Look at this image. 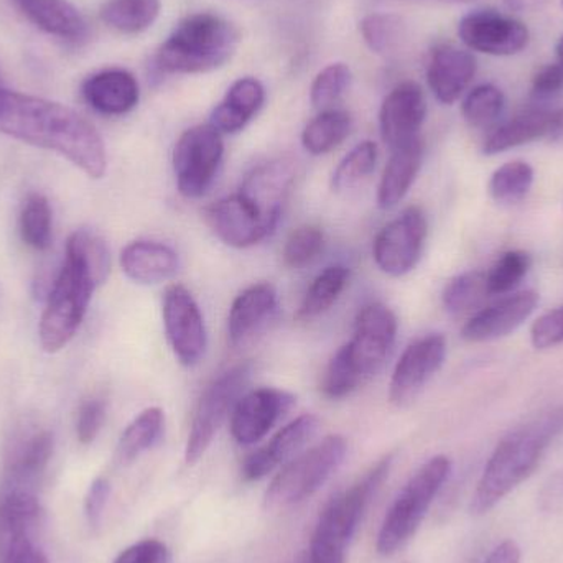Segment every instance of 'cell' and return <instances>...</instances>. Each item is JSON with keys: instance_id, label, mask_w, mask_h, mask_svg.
<instances>
[{"instance_id": "1", "label": "cell", "mask_w": 563, "mask_h": 563, "mask_svg": "<svg viewBox=\"0 0 563 563\" xmlns=\"http://www.w3.org/2000/svg\"><path fill=\"white\" fill-rule=\"evenodd\" d=\"M0 134L55 152L95 180L108 170L101 134L59 102L0 88Z\"/></svg>"}, {"instance_id": "2", "label": "cell", "mask_w": 563, "mask_h": 563, "mask_svg": "<svg viewBox=\"0 0 563 563\" xmlns=\"http://www.w3.org/2000/svg\"><path fill=\"white\" fill-rule=\"evenodd\" d=\"M563 433V406L549 407L503 437L486 462L470 501L473 516L492 512L541 466Z\"/></svg>"}, {"instance_id": "3", "label": "cell", "mask_w": 563, "mask_h": 563, "mask_svg": "<svg viewBox=\"0 0 563 563\" xmlns=\"http://www.w3.org/2000/svg\"><path fill=\"white\" fill-rule=\"evenodd\" d=\"M240 42V30L230 20L217 13H191L162 43L155 62L172 75L210 73L233 58Z\"/></svg>"}, {"instance_id": "4", "label": "cell", "mask_w": 563, "mask_h": 563, "mask_svg": "<svg viewBox=\"0 0 563 563\" xmlns=\"http://www.w3.org/2000/svg\"><path fill=\"white\" fill-rule=\"evenodd\" d=\"M98 287V280L82 260L65 251V263L53 282L40 318V344L46 353H58L75 338Z\"/></svg>"}, {"instance_id": "5", "label": "cell", "mask_w": 563, "mask_h": 563, "mask_svg": "<svg viewBox=\"0 0 563 563\" xmlns=\"http://www.w3.org/2000/svg\"><path fill=\"white\" fill-rule=\"evenodd\" d=\"M393 460V455L384 456L350 489L330 499L314 526L308 545L310 554L321 559L344 558L367 506L389 476Z\"/></svg>"}, {"instance_id": "6", "label": "cell", "mask_w": 563, "mask_h": 563, "mask_svg": "<svg viewBox=\"0 0 563 563\" xmlns=\"http://www.w3.org/2000/svg\"><path fill=\"white\" fill-rule=\"evenodd\" d=\"M452 475V460L437 455L423 463L400 489L377 536V552L393 555L419 531L427 512Z\"/></svg>"}, {"instance_id": "7", "label": "cell", "mask_w": 563, "mask_h": 563, "mask_svg": "<svg viewBox=\"0 0 563 563\" xmlns=\"http://www.w3.org/2000/svg\"><path fill=\"white\" fill-rule=\"evenodd\" d=\"M346 452L347 443L343 437L328 435L311 449L298 453L267 488L264 499L267 508H288L311 498L340 468Z\"/></svg>"}, {"instance_id": "8", "label": "cell", "mask_w": 563, "mask_h": 563, "mask_svg": "<svg viewBox=\"0 0 563 563\" xmlns=\"http://www.w3.org/2000/svg\"><path fill=\"white\" fill-rule=\"evenodd\" d=\"M253 366L240 363L228 367L214 377L198 399L191 416L190 432L185 446V462L195 465L203 459L205 453L213 443L228 417H231L234 406L246 390Z\"/></svg>"}, {"instance_id": "9", "label": "cell", "mask_w": 563, "mask_h": 563, "mask_svg": "<svg viewBox=\"0 0 563 563\" xmlns=\"http://www.w3.org/2000/svg\"><path fill=\"white\" fill-rule=\"evenodd\" d=\"M223 157V134L210 122L187 129L174 151L175 180L181 197L190 200L203 197L217 180Z\"/></svg>"}, {"instance_id": "10", "label": "cell", "mask_w": 563, "mask_h": 563, "mask_svg": "<svg viewBox=\"0 0 563 563\" xmlns=\"http://www.w3.org/2000/svg\"><path fill=\"white\" fill-rule=\"evenodd\" d=\"M397 328L399 321L387 305L373 301L361 308L354 321L353 338L343 346L361 383L383 369L396 344Z\"/></svg>"}, {"instance_id": "11", "label": "cell", "mask_w": 563, "mask_h": 563, "mask_svg": "<svg viewBox=\"0 0 563 563\" xmlns=\"http://www.w3.org/2000/svg\"><path fill=\"white\" fill-rule=\"evenodd\" d=\"M165 334L178 363L197 366L208 346L207 324L200 305L185 285L172 284L162 300Z\"/></svg>"}, {"instance_id": "12", "label": "cell", "mask_w": 563, "mask_h": 563, "mask_svg": "<svg viewBox=\"0 0 563 563\" xmlns=\"http://www.w3.org/2000/svg\"><path fill=\"white\" fill-rule=\"evenodd\" d=\"M427 218L419 207H409L377 233L373 257L380 273L404 277L422 257L427 240Z\"/></svg>"}, {"instance_id": "13", "label": "cell", "mask_w": 563, "mask_h": 563, "mask_svg": "<svg viewBox=\"0 0 563 563\" xmlns=\"http://www.w3.org/2000/svg\"><path fill=\"white\" fill-rule=\"evenodd\" d=\"M446 357V340L432 333L410 343L400 354L389 384V400L406 407L422 393L429 380L442 369Z\"/></svg>"}, {"instance_id": "14", "label": "cell", "mask_w": 563, "mask_h": 563, "mask_svg": "<svg viewBox=\"0 0 563 563\" xmlns=\"http://www.w3.org/2000/svg\"><path fill=\"white\" fill-rule=\"evenodd\" d=\"M459 36L466 48L492 56L518 55L531 42L525 23L493 9L466 13L460 20Z\"/></svg>"}, {"instance_id": "15", "label": "cell", "mask_w": 563, "mask_h": 563, "mask_svg": "<svg viewBox=\"0 0 563 563\" xmlns=\"http://www.w3.org/2000/svg\"><path fill=\"white\" fill-rule=\"evenodd\" d=\"M294 404L295 397L290 393L276 387H260L243 394L231 412V435L240 445H256Z\"/></svg>"}, {"instance_id": "16", "label": "cell", "mask_w": 563, "mask_h": 563, "mask_svg": "<svg viewBox=\"0 0 563 563\" xmlns=\"http://www.w3.org/2000/svg\"><path fill=\"white\" fill-rule=\"evenodd\" d=\"M203 217L217 238L234 250L256 246L276 231L240 194L208 205Z\"/></svg>"}, {"instance_id": "17", "label": "cell", "mask_w": 563, "mask_h": 563, "mask_svg": "<svg viewBox=\"0 0 563 563\" xmlns=\"http://www.w3.org/2000/svg\"><path fill=\"white\" fill-rule=\"evenodd\" d=\"M295 181V165L288 158H274L254 167L238 194L276 230Z\"/></svg>"}, {"instance_id": "18", "label": "cell", "mask_w": 563, "mask_h": 563, "mask_svg": "<svg viewBox=\"0 0 563 563\" xmlns=\"http://www.w3.org/2000/svg\"><path fill=\"white\" fill-rule=\"evenodd\" d=\"M426 118L423 89L413 81L400 82L380 106L379 131L384 144L393 151L420 139V129Z\"/></svg>"}, {"instance_id": "19", "label": "cell", "mask_w": 563, "mask_h": 563, "mask_svg": "<svg viewBox=\"0 0 563 563\" xmlns=\"http://www.w3.org/2000/svg\"><path fill=\"white\" fill-rule=\"evenodd\" d=\"M320 420L313 413H303L282 427L263 449L251 453L243 465V476L247 482H260L280 466L287 465L305 446L314 439Z\"/></svg>"}, {"instance_id": "20", "label": "cell", "mask_w": 563, "mask_h": 563, "mask_svg": "<svg viewBox=\"0 0 563 563\" xmlns=\"http://www.w3.org/2000/svg\"><path fill=\"white\" fill-rule=\"evenodd\" d=\"M43 509L35 493L3 492L0 498V563L35 545Z\"/></svg>"}, {"instance_id": "21", "label": "cell", "mask_w": 563, "mask_h": 563, "mask_svg": "<svg viewBox=\"0 0 563 563\" xmlns=\"http://www.w3.org/2000/svg\"><path fill=\"white\" fill-rule=\"evenodd\" d=\"M55 449L53 433L46 429H32L20 433L5 460V483L3 492H33L40 478L45 475Z\"/></svg>"}, {"instance_id": "22", "label": "cell", "mask_w": 563, "mask_h": 563, "mask_svg": "<svg viewBox=\"0 0 563 563\" xmlns=\"http://www.w3.org/2000/svg\"><path fill=\"white\" fill-rule=\"evenodd\" d=\"M538 291L525 290L508 295L496 303L473 314L462 330V338L468 343H485L499 340L518 330L538 308Z\"/></svg>"}, {"instance_id": "23", "label": "cell", "mask_w": 563, "mask_h": 563, "mask_svg": "<svg viewBox=\"0 0 563 563\" xmlns=\"http://www.w3.org/2000/svg\"><path fill=\"white\" fill-rule=\"evenodd\" d=\"M279 310V294L269 282H257L244 288L230 308L228 336L241 346L267 327Z\"/></svg>"}, {"instance_id": "24", "label": "cell", "mask_w": 563, "mask_h": 563, "mask_svg": "<svg viewBox=\"0 0 563 563\" xmlns=\"http://www.w3.org/2000/svg\"><path fill=\"white\" fill-rule=\"evenodd\" d=\"M476 69V58L468 49L440 45L430 55L427 82L437 101L450 106L462 98L475 78Z\"/></svg>"}, {"instance_id": "25", "label": "cell", "mask_w": 563, "mask_h": 563, "mask_svg": "<svg viewBox=\"0 0 563 563\" xmlns=\"http://www.w3.org/2000/svg\"><path fill=\"white\" fill-rule=\"evenodd\" d=\"M82 98L99 114L124 115L139 104L141 89L132 73L104 69L89 76L81 86Z\"/></svg>"}, {"instance_id": "26", "label": "cell", "mask_w": 563, "mask_h": 563, "mask_svg": "<svg viewBox=\"0 0 563 563\" xmlns=\"http://www.w3.org/2000/svg\"><path fill=\"white\" fill-rule=\"evenodd\" d=\"M122 273L135 284L157 285L174 279L180 269L178 254L157 241L139 240L122 250Z\"/></svg>"}, {"instance_id": "27", "label": "cell", "mask_w": 563, "mask_h": 563, "mask_svg": "<svg viewBox=\"0 0 563 563\" xmlns=\"http://www.w3.org/2000/svg\"><path fill=\"white\" fill-rule=\"evenodd\" d=\"M266 101V89L256 78H241L228 89L223 101L211 112L210 124L220 134H238L243 131Z\"/></svg>"}, {"instance_id": "28", "label": "cell", "mask_w": 563, "mask_h": 563, "mask_svg": "<svg viewBox=\"0 0 563 563\" xmlns=\"http://www.w3.org/2000/svg\"><path fill=\"white\" fill-rule=\"evenodd\" d=\"M423 142L422 139L400 145L390 151L389 162L384 167L383 177L377 187V207L380 210H390L406 198L422 168Z\"/></svg>"}, {"instance_id": "29", "label": "cell", "mask_w": 563, "mask_h": 563, "mask_svg": "<svg viewBox=\"0 0 563 563\" xmlns=\"http://www.w3.org/2000/svg\"><path fill=\"white\" fill-rule=\"evenodd\" d=\"M36 29L71 42H81L88 35L85 16L69 0H12Z\"/></svg>"}, {"instance_id": "30", "label": "cell", "mask_w": 563, "mask_h": 563, "mask_svg": "<svg viewBox=\"0 0 563 563\" xmlns=\"http://www.w3.org/2000/svg\"><path fill=\"white\" fill-rule=\"evenodd\" d=\"M554 112L548 109H529L512 118L506 124L499 125L489 134L483 145L486 155L501 154L509 148L521 147L529 142L538 141L549 134Z\"/></svg>"}, {"instance_id": "31", "label": "cell", "mask_w": 563, "mask_h": 563, "mask_svg": "<svg viewBox=\"0 0 563 563\" xmlns=\"http://www.w3.org/2000/svg\"><path fill=\"white\" fill-rule=\"evenodd\" d=\"M165 430V413L161 407L142 410L122 432L115 449L119 465H131L139 456L161 442Z\"/></svg>"}, {"instance_id": "32", "label": "cell", "mask_w": 563, "mask_h": 563, "mask_svg": "<svg viewBox=\"0 0 563 563\" xmlns=\"http://www.w3.org/2000/svg\"><path fill=\"white\" fill-rule=\"evenodd\" d=\"M353 128V119L340 109H327L314 115L301 132V145L311 155L330 154L343 144Z\"/></svg>"}, {"instance_id": "33", "label": "cell", "mask_w": 563, "mask_h": 563, "mask_svg": "<svg viewBox=\"0 0 563 563\" xmlns=\"http://www.w3.org/2000/svg\"><path fill=\"white\" fill-rule=\"evenodd\" d=\"M347 280H350L347 267L330 266L321 271L305 291L303 300L298 308V320H313V318L327 313L343 294Z\"/></svg>"}, {"instance_id": "34", "label": "cell", "mask_w": 563, "mask_h": 563, "mask_svg": "<svg viewBox=\"0 0 563 563\" xmlns=\"http://www.w3.org/2000/svg\"><path fill=\"white\" fill-rule=\"evenodd\" d=\"M161 0H111L101 10L106 25L121 33H141L161 15Z\"/></svg>"}, {"instance_id": "35", "label": "cell", "mask_w": 563, "mask_h": 563, "mask_svg": "<svg viewBox=\"0 0 563 563\" xmlns=\"http://www.w3.org/2000/svg\"><path fill=\"white\" fill-rule=\"evenodd\" d=\"M377 157H379V152L373 141L361 142L356 147L351 148V152H347L343 161L334 168L333 177H331L333 190L336 194H343V191L363 184L376 170Z\"/></svg>"}, {"instance_id": "36", "label": "cell", "mask_w": 563, "mask_h": 563, "mask_svg": "<svg viewBox=\"0 0 563 563\" xmlns=\"http://www.w3.org/2000/svg\"><path fill=\"white\" fill-rule=\"evenodd\" d=\"M534 184V168L515 161L499 167L489 180V194L498 203L515 205L525 200Z\"/></svg>"}, {"instance_id": "37", "label": "cell", "mask_w": 563, "mask_h": 563, "mask_svg": "<svg viewBox=\"0 0 563 563\" xmlns=\"http://www.w3.org/2000/svg\"><path fill=\"white\" fill-rule=\"evenodd\" d=\"M20 236L35 251H46L52 244V208L43 195L26 198L20 213Z\"/></svg>"}, {"instance_id": "38", "label": "cell", "mask_w": 563, "mask_h": 563, "mask_svg": "<svg viewBox=\"0 0 563 563\" xmlns=\"http://www.w3.org/2000/svg\"><path fill=\"white\" fill-rule=\"evenodd\" d=\"M488 297L486 274L482 271H470V273L460 274L446 284L442 300L446 311L453 314H463L478 308Z\"/></svg>"}, {"instance_id": "39", "label": "cell", "mask_w": 563, "mask_h": 563, "mask_svg": "<svg viewBox=\"0 0 563 563\" xmlns=\"http://www.w3.org/2000/svg\"><path fill=\"white\" fill-rule=\"evenodd\" d=\"M505 92L495 85H479L463 99L462 114L468 125L486 129L505 111Z\"/></svg>"}, {"instance_id": "40", "label": "cell", "mask_w": 563, "mask_h": 563, "mask_svg": "<svg viewBox=\"0 0 563 563\" xmlns=\"http://www.w3.org/2000/svg\"><path fill=\"white\" fill-rule=\"evenodd\" d=\"M66 251L82 260L99 285L108 280L111 274V251L99 234L89 230H76L68 238Z\"/></svg>"}, {"instance_id": "41", "label": "cell", "mask_w": 563, "mask_h": 563, "mask_svg": "<svg viewBox=\"0 0 563 563\" xmlns=\"http://www.w3.org/2000/svg\"><path fill=\"white\" fill-rule=\"evenodd\" d=\"M324 250V233L321 228L305 224L291 231L285 241L282 260L288 269L310 266Z\"/></svg>"}, {"instance_id": "42", "label": "cell", "mask_w": 563, "mask_h": 563, "mask_svg": "<svg viewBox=\"0 0 563 563\" xmlns=\"http://www.w3.org/2000/svg\"><path fill=\"white\" fill-rule=\"evenodd\" d=\"M532 260L525 251H509L503 254L495 266L486 274V288L489 297L506 295L516 290L531 269Z\"/></svg>"}, {"instance_id": "43", "label": "cell", "mask_w": 563, "mask_h": 563, "mask_svg": "<svg viewBox=\"0 0 563 563\" xmlns=\"http://www.w3.org/2000/svg\"><path fill=\"white\" fill-rule=\"evenodd\" d=\"M361 35L377 55H390L399 45L402 22L394 13H369L360 23Z\"/></svg>"}, {"instance_id": "44", "label": "cell", "mask_w": 563, "mask_h": 563, "mask_svg": "<svg viewBox=\"0 0 563 563\" xmlns=\"http://www.w3.org/2000/svg\"><path fill=\"white\" fill-rule=\"evenodd\" d=\"M351 85V69L344 63H331L318 73L310 89V101L318 111L331 109L334 102L347 91Z\"/></svg>"}, {"instance_id": "45", "label": "cell", "mask_w": 563, "mask_h": 563, "mask_svg": "<svg viewBox=\"0 0 563 563\" xmlns=\"http://www.w3.org/2000/svg\"><path fill=\"white\" fill-rule=\"evenodd\" d=\"M360 386H363V383L341 346L324 369L320 384L321 393L328 399H344Z\"/></svg>"}, {"instance_id": "46", "label": "cell", "mask_w": 563, "mask_h": 563, "mask_svg": "<svg viewBox=\"0 0 563 563\" xmlns=\"http://www.w3.org/2000/svg\"><path fill=\"white\" fill-rule=\"evenodd\" d=\"M106 412H108L106 400L99 399V397H91L81 404L78 419H76V437H78L79 443L89 445L98 439L106 422Z\"/></svg>"}, {"instance_id": "47", "label": "cell", "mask_w": 563, "mask_h": 563, "mask_svg": "<svg viewBox=\"0 0 563 563\" xmlns=\"http://www.w3.org/2000/svg\"><path fill=\"white\" fill-rule=\"evenodd\" d=\"M531 341L538 350H549L563 343V305L542 314L532 324Z\"/></svg>"}, {"instance_id": "48", "label": "cell", "mask_w": 563, "mask_h": 563, "mask_svg": "<svg viewBox=\"0 0 563 563\" xmlns=\"http://www.w3.org/2000/svg\"><path fill=\"white\" fill-rule=\"evenodd\" d=\"M114 563H172V555L164 542L145 539L121 552Z\"/></svg>"}, {"instance_id": "49", "label": "cell", "mask_w": 563, "mask_h": 563, "mask_svg": "<svg viewBox=\"0 0 563 563\" xmlns=\"http://www.w3.org/2000/svg\"><path fill=\"white\" fill-rule=\"evenodd\" d=\"M111 483H109L108 478H102V476L101 478H96L89 485L85 498V515L91 528H99V525H101L106 506H108L109 498H111Z\"/></svg>"}, {"instance_id": "50", "label": "cell", "mask_w": 563, "mask_h": 563, "mask_svg": "<svg viewBox=\"0 0 563 563\" xmlns=\"http://www.w3.org/2000/svg\"><path fill=\"white\" fill-rule=\"evenodd\" d=\"M562 89L563 71L559 63L542 66L532 79V98L538 101L554 98V96L561 95Z\"/></svg>"}, {"instance_id": "51", "label": "cell", "mask_w": 563, "mask_h": 563, "mask_svg": "<svg viewBox=\"0 0 563 563\" xmlns=\"http://www.w3.org/2000/svg\"><path fill=\"white\" fill-rule=\"evenodd\" d=\"M521 561L522 551L518 542L512 541V539H506V541L495 545V548L486 554L482 563H521Z\"/></svg>"}, {"instance_id": "52", "label": "cell", "mask_w": 563, "mask_h": 563, "mask_svg": "<svg viewBox=\"0 0 563 563\" xmlns=\"http://www.w3.org/2000/svg\"><path fill=\"white\" fill-rule=\"evenodd\" d=\"M541 509L545 512H555L563 506V476L552 479L539 496Z\"/></svg>"}, {"instance_id": "53", "label": "cell", "mask_w": 563, "mask_h": 563, "mask_svg": "<svg viewBox=\"0 0 563 563\" xmlns=\"http://www.w3.org/2000/svg\"><path fill=\"white\" fill-rule=\"evenodd\" d=\"M506 9L516 13L538 12L545 5L548 0H503Z\"/></svg>"}, {"instance_id": "54", "label": "cell", "mask_w": 563, "mask_h": 563, "mask_svg": "<svg viewBox=\"0 0 563 563\" xmlns=\"http://www.w3.org/2000/svg\"><path fill=\"white\" fill-rule=\"evenodd\" d=\"M3 563H48V559L46 555L40 551L36 545L33 548L26 549V551L20 552L15 558L10 559V561Z\"/></svg>"}, {"instance_id": "55", "label": "cell", "mask_w": 563, "mask_h": 563, "mask_svg": "<svg viewBox=\"0 0 563 563\" xmlns=\"http://www.w3.org/2000/svg\"><path fill=\"white\" fill-rule=\"evenodd\" d=\"M549 139L555 144L563 145V109L559 112H554L552 118L551 129H549Z\"/></svg>"}, {"instance_id": "56", "label": "cell", "mask_w": 563, "mask_h": 563, "mask_svg": "<svg viewBox=\"0 0 563 563\" xmlns=\"http://www.w3.org/2000/svg\"><path fill=\"white\" fill-rule=\"evenodd\" d=\"M295 563H346L344 561V558L340 559H321V558H314L313 554H310V552H305L301 558H298V561Z\"/></svg>"}, {"instance_id": "57", "label": "cell", "mask_w": 563, "mask_h": 563, "mask_svg": "<svg viewBox=\"0 0 563 563\" xmlns=\"http://www.w3.org/2000/svg\"><path fill=\"white\" fill-rule=\"evenodd\" d=\"M558 59H559V66H561L563 71V35L562 38L559 40L558 43Z\"/></svg>"}, {"instance_id": "58", "label": "cell", "mask_w": 563, "mask_h": 563, "mask_svg": "<svg viewBox=\"0 0 563 563\" xmlns=\"http://www.w3.org/2000/svg\"><path fill=\"white\" fill-rule=\"evenodd\" d=\"M443 2L468 3L475 2V0H443Z\"/></svg>"}, {"instance_id": "59", "label": "cell", "mask_w": 563, "mask_h": 563, "mask_svg": "<svg viewBox=\"0 0 563 563\" xmlns=\"http://www.w3.org/2000/svg\"><path fill=\"white\" fill-rule=\"evenodd\" d=\"M562 7H563V0H562Z\"/></svg>"}]
</instances>
